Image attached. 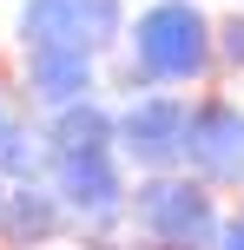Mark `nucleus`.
<instances>
[{"label": "nucleus", "mask_w": 244, "mask_h": 250, "mask_svg": "<svg viewBox=\"0 0 244 250\" xmlns=\"http://www.w3.org/2000/svg\"><path fill=\"white\" fill-rule=\"evenodd\" d=\"M218 250H244V211L224 217V230H218Z\"/></svg>", "instance_id": "obj_12"}, {"label": "nucleus", "mask_w": 244, "mask_h": 250, "mask_svg": "<svg viewBox=\"0 0 244 250\" xmlns=\"http://www.w3.org/2000/svg\"><path fill=\"white\" fill-rule=\"evenodd\" d=\"M66 230H73V217H66L60 191H53L46 178L7 191V211H0V244H7V250H40V244L66 237Z\"/></svg>", "instance_id": "obj_8"}, {"label": "nucleus", "mask_w": 244, "mask_h": 250, "mask_svg": "<svg viewBox=\"0 0 244 250\" xmlns=\"http://www.w3.org/2000/svg\"><path fill=\"white\" fill-rule=\"evenodd\" d=\"M46 185L60 191V204H66V217H73L79 237H106V230H119L126 211H132V185H126V158H119V145L53 151Z\"/></svg>", "instance_id": "obj_3"}, {"label": "nucleus", "mask_w": 244, "mask_h": 250, "mask_svg": "<svg viewBox=\"0 0 244 250\" xmlns=\"http://www.w3.org/2000/svg\"><path fill=\"white\" fill-rule=\"evenodd\" d=\"M86 250H139V244H112V237H86Z\"/></svg>", "instance_id": "obj_13"}, {"label": "nucleus", "mask_w": 244, "mask_h": 250, "mask_svg": "<svg viewBox=\"0 0 244 250\" xmlns=\"http://www.w3.org/2000/svg\"><path fill=\"white\" fill-rule=\"evenodd\" d=\"M46 171H53L46 119L40 125H7V132H0V178H7V185H40Z\"/></svg>", "instance_id": "obj_10"}, {"label": "nucleus", "mask_w": 244, "mask_h": 250, "mask_svg": "<svg viewBox=\"0 0 244 250\" xmlns=\"http://www.w3.org/2000/svg\"><path fill=\"white\" fill-rule=\"evenodd\" d=\"M218 60L244 73V13H231V20H218Z\"/></svg>", "instance_id": "obj_11"}, {"label": "nucleus", "mask_w": 244, "mask_h": 250, "mask_svg": "<svg viewBox=\"0 0 244 250\" xmlns=\"http://www.w3.org/2000/svg\"><path fill=\"white\" fill-rule=\"evenodd\" d=\"M7 191H13V185H7V178H0V211H7Z\"/></svg>", "instance_id": "obj_14"}, {"label": "nucleus", "mask_w": 244, "mask_h": 250, "mask_svg": "<svg viewBox=\"0 0 244 250\" xmlns=\"http://www.w3.org/2000/svg\"><path fill=\"white\" fill-rule=\"evenodd\" d=\"M126 224H132V237L165 244V250H218L224 211H218L205 178H192V171H145L132 185Z\"/></svg>", "instance_id": "obj_2"}, {"label": "nucleus", "mask_w": 244, "mask_h": 250, "mask_svg": "<svg viewBox=\"0 0 244 250\" xmlns=\"http://www.w3.org/2000/svg\"><path fill=\"white\" fill-rule=\"evenodd\" d=\"M126 33V0H20V46H86L106 53Z\"/></svg>", "instance_id": "obj_5"}, {"label": "nucleus", "mask_w": 244, "mask_h": 250, "mask_svg": "<svg viewBox=\"0 0 244 250\" xmlns=\"http://www.w3.org/2000/svg\"><path fill=\"white\" fill-rule=\"evenodd\" d=\"M126 79L132 86H192L218 60V26L205 20L198 0H152L126 33Z\"/></svg>", "instance_id": "obj_1"}, {"label": "nucleus", "mask_w": 244, "mask_h": 250, "mask_svg": "<svg viewBox=\"0 0 244 250\" xmlns=\"http://www.w3.org/2000/svg\"><path fill=\"white\" fill-rule=\"evenodd\" d=\"M185 171L205 178L211 191H244V105L211 92L192 105V132H185Z\"/></svg>", "instance_id": "obj_6"}, {"label": "nucleus", "mask_w": 244, "mask_h": 250, "mask_svg": "<svg viewBox=\"0 0 244 250\" xmlns=\"http://www.w3.org/2000/svg\"><path fill=\"white\" fill-rule=\"evenodd\" d=\"M185 132H192V99L165 86H145L119 105V158L139 171H178Z\"/></svg>", "instance_id": "obj_4"}, {"label": "nucleus", "mask_w": 244, "mask_h": 250, "mask_svg": "<svg viewBox=\"0 0 244 250\" xmlns=\"http://www.w3.org/2000/svg\"><path fill=\"white\" fill-rule=\"evenodd\" d=\"M99 92V53L86 46H33L26 53V99L60 112L73 99H92Z\"/></svg>", "instance_id": "obj_7"}, {"label": "nucleus", "mask_w": 244, "mask_h": 250, "mask_svg": "<svg viewBox=\"0 0 244 250\" xmlns=\"http://www.w3.org/2000/svg\"><path fill=\"white\" fill-rule=\"evenodd\" d=\"M46 138L53 151H99V145H119V112L92 92V99H73L60 112H46Z\"/></svg>", "instance_id": "obj_9"}, {"label": "nucleus", "mask_w": 244, "mask_h": 250, "mask_svg": "<svg viewBox=\"0 0 244 250\" xmlns=\"http://www.w3.org/2000/svg\"><path fill=\"white\" fill-rule=\"evenodd\" d=\"M7 125H13V119H7V99H0V132H7Z\"/></svg>", "instance_id": "obj_15"}, {"label": "nucleus", "mask_w": 244, "mask_h": 250, "mask_svg": "<svg viewBox=\"0 0 244 250\" xmlns=\"http://www.w3.org/2000/svg\"><path fill=\"white\" fill-rule=\"evenodd\" d=\"M132 244H139V250H165V244H145V237H132Z\"/></svg>", "instance_id": "obj_16"}]
</instances>
